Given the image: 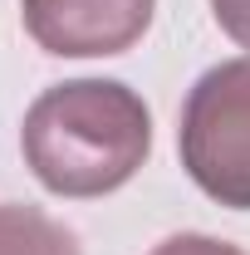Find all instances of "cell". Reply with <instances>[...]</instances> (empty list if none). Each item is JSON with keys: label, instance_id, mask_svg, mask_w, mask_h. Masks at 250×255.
I'll return each mask as SVG.
<instances>
[{"label": "cell", "instance_id": "1", "mask_svg": "<svg viewBox=\"0 0 250 255\" xmlns=\"http://www.w3.org/2000/svg\"><path fill=\"white\" fill-rule=\"evenodd\" d=\"M20 152L54 196L89 201L127 187L152 152V113L118 79H69L30 103Z\"/></svg>", "mask_w": 250, "mask_h": 255}, {"label": "cell", "instance_id": "2", "mask_svg": "<svg viewBox=\"0 0 250 255\" xmlns=\"http://www.w3.org/2000/svg\"><path fill=\"white\" fill-rule=\"evenodd\" d=\"M177 152L216 206L250 211V54L211 64L187 89Z\"/></svg>", "mask_w": 250, "mask_h": 255}, {"label": "cell", "instance_id": "3", "mask_svg": "<svg viewBox=\"0 0 250 255\" xmlns=\"http://www.w3.org/2000/svg\"><path fill=\"white\" fill-rule=\"evenodd\" d=\"M157 0H20V20L44 54L108 59L132 49L152 25Z\"/></svg>", "mask_w": 250, "mask_h": 255}, {"label": "cell", "instance_id": "4", "mask_svg": "<svg viewBox=\"0 0 250 255\" xmlns=\"http://www.w3.org/2000/svg\"><path fill=\"white\" fill-rule=\"evenodd\" d=\"M0 255H84L79 236L39 206H0Z\"/></svg>", "mask_w": 250, "mask_h": 255}, {"label": "cell", "instance_id": "5", "mask_svg": "<svg viewBox=\"0 0 250 255\" xmlns=\"http://www.w3.org/2000/svg\"><path fill=\"white\" fill-rule=\"evenodd\" d=\"M152 255H246L231 241H216V236H201V231H182V236H167L162 246H152Z\"/></svg>", "mask_w": 250, "mask_h": 255}, {"label": "cell", "instance_id": "6", "mask_svg": "<svg viewBox=\"0 0 250 255\" xmlns=\"http://www.w3.org/2000/svg\"><path fill=\"white\" fill-rule=\"evenodd\" d=\"M221 34H231L241 49H250V0H211Z\"/></svg>", "mask_w": 250, "mask_h": 255}]
</instances>
